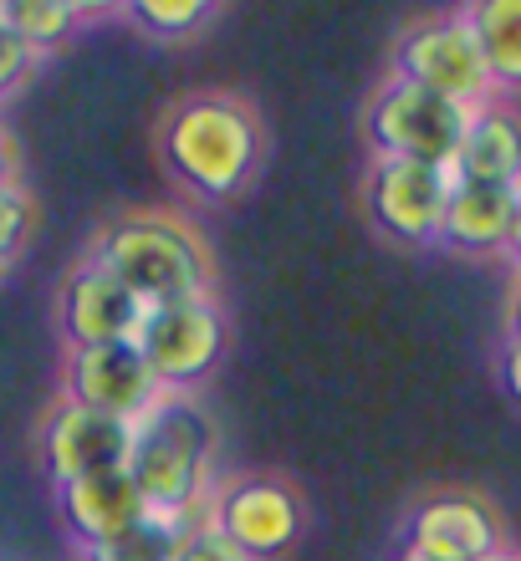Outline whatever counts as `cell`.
Returning a JSON list of instances; mask_svg holds the SVG:
<instances>
[{
  "label": "cell",
  "instance_id": "cell-1",
  "mask_svg": "<svg viewBox=\"0 0 521 561\" xmlns=\"http://www.w3.org/2000/svg\"><path fill=\"white\" fill-rule=\"evenodd\" d=\"M159 163L184 194L230 205L267 163V123L240 92H184L159 113Z\"/></svg>",
  "mask_w": 521,
  "mask_h": 561
},
{
  "label": "cell",
  "instance_id": "cell-2",
  "mask_svg": "<svg viewBox=\"0 0 521 561\" xmlns=\"http://www.w3.org/2000/svg\"><path fill=\"white\" fill-rule=\"evenodd\" d=\"M82 261L128 286L144 307L215 296V261H209L205 236L165 209H134V215L107 220Z\"/></svg>",
  "mask_w": 521,
  "mask_h": 561
},
{
  "label": "cell",
  "instance_id": "cell-3",
  "mask_svg": "<svg viewBox=\"0 0 521 561\" xmlns=\"http://www.w3.org/2000/svg\"><path fill=\"white\" fill-rule=\"evenodd\" d=\"M220 428L190 393H159L134 419L128 444V480L144 495L149 516H200L194 505L209 495V459Z\"/></svg>",
  "mask_w": 521,
  "mask_h": 561
},
{
  "label": "cell",
  "instance_id": "cell-4",
  "mask_svg": "<svg viewBox=\"0 0 521 561\" xmlns=\"http://www.w3.org/2000/svg\"><path fill=\"white\" fill-rule=\"evenodd\" d=\"M465 128H471V107L434 98L399 77H384L363 107V138H369L373 159H415L450 169Z\"/></svg>",
  "mask_w": 521,
  "mask_h": 561
},
{
  "label": "cell",
  "instance_id": "cell-5",
  "mask_svg": "<svg viewBox=\"0 0 521 561\" xmlns=\"http://www.w3.org/2000/svg\"><path fill=\"white\" fill-rule=\"evenodd\" d=\"M200 520L215 526L246 561H276L307 531V505L282 474H230L205 495Z\"/></svg>",
  "mask_w": 521,
  "mask_h": 561
},
{
  "label": "cell",
  "instance_id": "cell-6",
  "mask_svg": "<svg viewBox=\"0 0 521 561\" xmlns=\"http://www.w3.org/2000/svg\"><path fill=\"white\" fill-rule=\"evenodd\" d=\"M399 82H415V88L434 92V98H450L461 107H486L496 103L491 72L480 61V46L471 36L461 11H440V15H419L399 31L394 42V61H388Z\"/></svg>",
  "mask_w": 521,
  "mask_h": 561
},
{
  "label": "cell",
  "instance_id": "cell-7",
  "mask_svg": "<svg viewBox=\"0 0 521 561\" xmlns=\"http://www.w3.org/2000/svg\"><path fill=\"white\" fill-rule=\"evenodd\" d=\"M134 347L159 393H190L225 357V311L215 307V296L149 307L134 332Z\"/></svg>",
  "mask_w": 521,
  "mask_h": 561
},
{
  "label": "cell",
  "instance_id": "cell-8",
  "mask_svg": "<svg viewBox=\"0 0 521 561\" xmlns=\"http://www.w3.org/2000/svg\"><path fill=\"white\" fill-rule=\"evenodd\" d=\"M455 174L415 159H373L363 174V209L378 236L399 245H440V220Z\"/></svg>",
  "mask_w": 521,
  "mask_h": 561
},
{
  "label": "cell",
  "instance_id": "cell-9",
  "mask_svg": "<svg viewBox=\"0 0 521 561\" xmlns=\"http://www.w3.org/2000/svg\"><path fill=\"white\" fill-rule=\"evenodd\" d=\"M128 444H134V424L92 414V409L61 399V393L46 409L42 428H36V449H42V470L52 480V490L103 470H123L128 465Z\"/></svg>",
  "mask_w": 521,
  "mask_h": 561
},
{
  "label": "cell",
  "instance_id": "cell-10",
  "mask_svg": "<svg viewBox=\"0 0 521 561\" xmlns=\"http://www.w3.org/2000/svg\"><path fill=\"white\" fill-rule=\"evenodd\" d=\"M61 399L82 403L92 414L134 424L159 399V383L149 378L134 342H118V347H72V353L61 357Z\"/></svg>",
  "mask_w": 521,
  "mask_h": 561
},
{
  "label": "cell",
  "instance_id": "cell-11",
  "mask_svg": "<svg viewBox=\"0 0 521 561\" xmlns=\"http://www.w3.org/2000/svg\"><path fill=\"white\" fill-rule=\"evenodd\" d=\"M144 311L149 307L128 286H118L92 261H77V271L61 280V296H57V322H61L67 353L72 347H118V342H134Z\"/></svg>",
  "mask_w": 521,
  "mask_h": 561
},
{
  "label": "cell",
  "instance_id": "cell-12",
  "mask_svg": "<svg viewBox=\"0 0 521 561\" xmlns=\"http://www.w3.org/2000/svg\"><path fill=\"white\" fill-rule=\"evenodd\" d=\"M404 547L434 561H486L491 551H501V520L480 495L450 490L415 505V516L404 526Z\"/></svg>",
  "mask_w": 521,
  "mask_h": 561
},
{
  "label": "cell",
  "instance_id": "cell-13",
  "mask_svg": "<svg viewBox=\"0 0 521 561\" xmlns=\"http://www.w3.org/2000/svg\"><path fill=\"white\" fill-rule=\"evenodd\" d=\"M57 511L82 557L113 547L118 536H128L138 520L149 516V505L134 490L128 470H103L88 474V480H72V485H57Z\"/></svg>",
  "mask_w": 521,
  "mask_h": 561
},
{
  "label": "cell",
  "instance_id": "cell-14",
  "mask_svg": "<svg viewBox=\"0 0 521 561\" xmlns=\"http://www.w3.org/2000/svg\"><path fill=\"white\" fill-rule=\"evenodd\" d=\"M450 174L465 184H496L521 190V113L507 103H486L471 113V128L461 138V153Z\"/></svg>",
  "mask_w": 521,
  "mask_h": 561
},
{
  "label": "cell",
  "instance_id": "cell-15",
  "mask_svg": "<svg viewBox=\"0 0 521 561\" xmlns=\"http://www.w3.org/2000/svg\"><path fill=\"white\" fill-rule=\"evenodd\" d=\"M511 215H517V190L455 179L445 199V220H440V245L461 255H491L507 245Z\"/></svg>",
  "mask_w": 521,
  "mask_h": 561
},
{
  "label": "cell",
  "instance_id": "cell-16",
  "mask_svg": "<svg viewBox=\"0 0 521 561\" xmlns=\"http://www.w3.org/2000/svg\"><path fill=\"white\" fill-rule=\"evenodd\" d=\"M465 26L480 46L496 92H521V0H476L461 5Z\"/></svg>",
  "mask_w": 521,
  "mask_h": 561
},
{
  "label": "cell",
  "instance_id": "cell-17",
  "mask_svg": "<svg viewBox=\"0 0 521 561\" xmlns=\"http://www.w3.org/2000/svg\"><path fill=\"white\" fill-rule=\"evenodd\" d=\"M92 15H118V5H113V11H88V5H67V0H0V21H5L36 57L61 42H72V31L82 26V21H92Z\"/></svg>",
  "mask_w": 521,
  "mask_h": 561
},
{
  "label": "cell",
  "instance_id": "cell-18",
  "mask_svg": "<svg viewBox=\"0 0 521 561\" xmlns=\"http://www.w3.org/2000/svg\"><path fill=\"white\" fill-rule=\"evenodd\" d=\"M220 15L215 0H134V5H118V21L138 26L149 42H190Z\"/></svg>",
  "mask_w": 521,
  "mask_h": 561
},
{
  "label": "cell",
  "instance_id": "cell-19",
  "mask_svg": "<svg viewBox=\"0 0 521 561\" xmlns=\"http://www.w3.org/2000/svg\"><path fill=\"white\" fill-rule=\"evenodd\" d=\"M194 516H144L128 536H118L113 547L92 551V557L82 561H174L179 541H184V531H190Z\"/></svg>",
  "mask_w": 521,
  "mask_h": 561
},
{
  "label": "cell",
  "instance_id": "cell-20",
  "mask_svg": "<svg viewBox=\"0 0 521 561\" xmlns=\"http://www.w3.org/2000/svg\"><path fill=\"white\" fill-rule=\"evenodd\" d=\"M31 230H36V199H31V190L21 179L0 184V271L26 251Z\"/></svg>",
  "mask_w": 521,
  "mask_h": 561
},
{
  "label": "cell",
  "instance_id": "cell-21",
  "mask_svg": "<svg viewBox=\"0 0 521 561\" xmlns=\"http://www.w3.org/2000/svg\"><path fill=\"white\" fill-rule=\"evenodd\" d=\"M36 51H31L21 36H15L5 21H0V103L11 98V92H21V82H26L31 72H36Z\"/></svg>",
  "mask_w": 521,
  "mask_h": 561
},
{
  "label": "cell",
  "instance_id": "cell-22",
  "mask_svg": "<svg viewBox=\"0 0 521 561\" xmlns=\"http://www.w3.org/2000/svg\"><path fill=\"white\" fill-rule=\"evenodd\" d=\"M174 561H246V557H240L215 526H205V520L194 516L184 541H179V551H174Z\"/></svg>",
  "mask_w": 521,
  "mask_h": 561
},
{
  "label": "cell",
  "instance_id": "cell-23",
  "mask_svg": "<svg viewBox=\"0 0 521 561\" xmlns=\"http://www.w3.org/2000/svg\"><path fill=\"white\" fill-rule=\"evenodd\" d=\"M501 388L521 403V342H507V347H501Z\"/></svg>",
  "mask_w": 521,
  "mask_h": 561
},
{
  "label": "cell",
  "instance_id": "cell-24",
  "mask_svg": "<svg viewBox=\"0 0 521 561\" xmlns=\"http://www.w3.org/2000/svg\"><path fill=\"white\" fill-rule=\"evenodd\" d=\"M507 342H521V271H517V286H511V301H507Z\"/></svg>",
  "mask_w": 521,
  "mask_h": 561
},
{
  "label": "cell",
  "instance_id": "cell-25",
  "mask_svg": "<svg viewBox=\"0 0 521 561\" xmlns=\"http://www.w3.org/2000/svg\"><path fill=\"white\" fill-rule=\"evenodd\" d=\"M501 251H507L521 271V190H517V215H511V230H507V245H501Z\"/></svg>",
  "mask_w": 521,
  "mask_h": 561
},
{
  "label": "cell",
  "instance_id": "cell-26",
  "mask_svg": "<svg viewBox=\"0 0 521 561\" xmlns=\"http://www.w3.org/2000/svg\"><path fill=\"white\" fill-rule=\"evenodd\" d=\"M15 179V144H11V134L0 128V184H11Z\"/></svg>",
  "mask_w": 521,
  "mask_h": 561
},
{
  "label": "cell",
  "instance_id": "cell-27",
  "mask_svg": "<svg viewBox=\"0 0 521 561\" xmlns=\"http://www.w3.org/2000/svg\"><path fill=\"white\" fill-rule=\"evenodd\" d=\"M394 561H434V557H424V551H415V547H404Z\"/></svg>",
  "mask_w": 521,
  "mask_h": 561
},
{
  "label": "cell",
  "instance_id": "cell-28",
  "mask_svg": "<svg viewBox=\"0 0 521 561\" xmlns=\"http://www.w3.org/2000/svg\"><path fill=\"white\" fill-rule=\"evenodd\" d=\"M486 561H521V557H517V551H507V547H501V551H491V557H486Z\"/></svg>",
  "mask_w": 521,
  "mask_h": 561
}]
</instances>
